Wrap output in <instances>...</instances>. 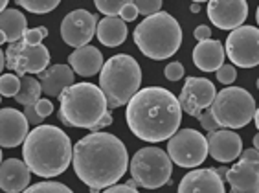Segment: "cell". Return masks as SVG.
Wrapping results in <instances>:
<instances>
[{
	"mask_svg": "<svg viewBox=\"0 0 259 193\" xmlns=\"http://www.w3.org/2000/svg\"><path fill=\"white\" fill-rule=\"evenodd\" d=\"M72 166L81 182L89 186L90 193H98L127 173L129 153L118 136L110 133H90L74 145Z\"/></svg>",
	"mask_w": 259,
	"mask_h": 193,
	"instance_id": "obj_1",
	"label": "cell"
},
{
	"mask_svg": "<svg viewBox=\"0 0 259 193\" xmlns=\"http://www.w3.org/2000/svg\"><path fill=\"white\" fill-rule=\"evenodd\" d=\"M125 120L135 136L158 144L171 140L180 131L182 107L179 98L167 89L147 87L129 101Z\"/></svg>",
	"mask_w": 259,
	"mask_h": 193,
	"instance_id": "obj_2",
	"label": "cell"
},
{
	"mask_svg": "<svg viewBox=\"0 0 259 193\" xmlns=\"http://www.w3.org/2000/svg\"><path fill=\"white\" fill-rule=\"evenodd\" d=\"M22 159L31 173L52 178L65 173L74 159L70 136L55 125H39L22 144Z\"/></svg>",
	"mask_w": 259,
	"mask_h": 193,
	"instance_id": "obj_3",
	"label": "cell"
},
{
	"mask_svg": "<svg viewBox=\"0 0 259 193\" xmlns=\"http://www.w3.org/2000/svg\"><path fill=\"white\" fill-rule=\"evenodd\" d=\"M59 120L66 127L90 129L109 112L103 90L92 83H75L59 96Z\"/></svg>",
	"mask_w": 259,
	"mask_h": 193,
	"instance_id": "obj_4",
	"label": "cell"
},
{
	"mask_svg": "<svg viewBox=\"0 0 259 193\" xmlns=\"http://www.w3.org/2000/svg\"><path fill=\"white\" fill-rule=\"evenodd\" d=\"M133 37L145 57L162 61L179 52L182 45V28L173 15L160 11L156 15L142 20L136 26Z\"/></svg>",
	"mask_w": 259,
	"mask_h": 193,
	"instance_id": "obj_5",
	"label": "cell"
},
{
	"mask_svg": "<svg viewBox=\"0 0 259 193\" xmlns=\"http://www.w3.org/2000/svg\"><path fill=\"white\" fill-rule=\"evenodd\" d=\"M142 68L138 61L127 54L112 55L100 72V89L103 90L110 109H118L140 92Z\"/></svg>",
	"mask_w": 259,
	"mask_h": 193,
	"instance_id": "obj_6",
	"label": "cell"
},
{
	"mask_svg": "<svg viewBox=\"0 0 259 193\" xmlns=\"http://www.w3.org/2000/svg\"><path fill=\"white\" fill-rule=\"evenodd\" d=\"M255 99L246 89L226 87L217 92L211 112L221 129H241L248 125L255 116Z\"/></svg>",
	"mask_w": 259,
	"mask_h": 193,
	"instance_id": "obj_7",
	"label": "cell"
},
{
	"mask_svg": "<svg viewBox=\"0 0 259 193\" xmlns=\"http://www.w3.org/2000/svg\"><path fill=\"white\" fill-rule=\"evenodd\" d=\"M131 175L138 186L145 189H158L171 180L173 160L160 147H144L131 159Z\"/></svg>",
	"mask_w": 259,
	"mask_h": 193,
	"instance_id": "obj_8",
	"label": "cell"
},
{
	"mask_svg": "<svg viewBox=\"0 0 259 193\" xmlns=\"http://www.w3.org/2000/svg\"><path fill=\"white\" fill-rule=\"evenodd\" d=\"M167 155L180 168H197L209 155L208 138L195 129H180L167 142Z\"/></svg>",
	"mask_w": 259,
	"mask_h": 193,
	"instance_id": "obj_9",
	"label": "cell"
},
{
	"mask_svg": "<svg viewBox=\"0 0 259 193\" xmlns=\"http://www.w3.org/2000/svg\"><path fill=\"white\" fill-rule=\"evenodd\" d=\"M50 50L45 45L31 46L24 41L10 45L6 50V66L17 75L24 78L31 74H42L50 64Z\"/></svg>",
	"mask_w": 259,
	"mask_h": 193,
	"instance_id": "obj_10",
	"label": "cell"
},
{
	"mask_svg": "<svg viewBox=\"0 0 259 193\" xmlns=\"http://www.w3.org/2000/svg\"><path fill=\"white\" fill-rule=\"evenodd\" d=\"M226 55L241 68H254L259 64V28L241 26L226 39Z\"/></svg>",
	"mask_w": 259,
	"mask_h": 193,
	"instance_id": "obj_11",
	"label": "cell"
},
{
	"mask_svg": "<svg viewBox=\"0 0 259 193\" xmlns=\"http://www.w3.org/2000/svg\"><path fill=\"white\" fill-rule=\"evenodd\" d=\"M98 24L100 20L94 13L87 10H74L61 22V37L72 48H83L89 46L94 33H98Z\"/></svg>",
	"mask_w": 259,
	"mask_h": 193,
	"instance_id": "obj_12",
	"label": "cell"
},
{
	"mask_svg": "<svg viewBox=\"0 0 259 193\" xmlns=\"http://www.w3.org/2000/svg\"><path fill=\"white\" fill-rule=\"evenodd\" d=\"M217 98L215 85L206 78H188L179 96L180 107L186 114L199 120L200 114L213 105Z\"/></svg>",
	"mask_w": 259,
	"mask_h": 193,
	"instance_id": "obj_13",
	"label": "cell"
},
{
	"mask_svg": "<svg viewBox=\"0 0 259 193\" xmlns=\"http://www.w3.org/2000/svg\"><path fill=\"white\" fill-rule=\"evenodd\" d=\"M248 17L244 0H211L208 2V19L219 30H237Z\"/></svg>",
	"mask_w": 259,
	"mask_h": 193,
	"instance_id": "obj_14",
	"label": "cell"
},
{
	"mask_svg": "<svg viewBox=\"0 0 259 193\" xmlns=\"http://www.w3.org/2000/svg\"><path fill=\"white\" fill-rule=\"evenodd\" d=\"M30 124L24 112L11 107H4L0 110V145L4 149L17 147L24 144L30 134Z\"/></svg>",
	"mask_w": 259,
	"mask_h": 193,
	"instance_id": "obj_15",
	"label": "cell"
},
{
	"mask_svg": "<svg viewBox=\"0 0 259 193\" xmlns=\"http://www.w3.org/2000/svg\"><path fill=\"white\" fill-rule=\"evenodd\" d=\"M208 151L211 155V159L217 162L228 164L234 162L235 159L241 157L243 151V138L235 131L230 129H219L215 133H209L208 136Z\"/></svg>",
	"mask_w": 259,
	"mask_h": 193,
	"instance_id": "obj_16",
	"label": "cell"
},
{
	"mask_svg": "<svg viewBox=\"0 0 259 193\" xmlns=\"http://www.w3.org/2000/svg\"><path fill=\"white\" fill-rule=\"evenodd\" d=\"M179 193H226L225 180L215 168L193 169L182 177Z\"/></svg>",
	"mask_w": 259,
	"mask_h": 193,
	"instance_id": "obj_17",
	"label": "cell"
},
{
	"mask_svg": "<svg viewBox=\"0 0 259 193\" xmlns=\"http://www.w3.org/2000/svg\"><path fill=\"white\" fill-rule=\"evenodd\" d=\"M230 193H259V162H239L232 166L226 173Z\"/></svg>",
	"mask_w": 259,
	"mask_h": 193,
	"instance_id": "obj_18",
	"label": "cell"
},
{
	"mask_svg": "<svg viewBox=\"0 0 259 193\" xmlns=\"http://www.w3.org/2000/svg\"><path fill=\"white\" fill-rule=\"evenodd\" d=\"M31 171L24 160L6 159L0 166V188L6 193H20L30 188Z\"/></svg>",
	"mask_w": 259,
	"mask_h": 193,
	"instance_id": "obj_19",
	"label": "cell"
},
{
	"mask_svg": "<svg viewBox=\"0 0 259 193\" xmlns=\"http://www.w3.org/2000/svg\"><path fill=\"white\" fill-rule=\"evenodd\" d=\"M225 57L226 48L221 41H200L193 48V63L202 72H217L225 64Z\"/></svg>",
	"mask_w": 259,
	"mask_h": 193,
	"instance_id": "obj_20",
	"label": "cell"
},
{
	"mask_svg": "<svg viewBox=\"0 0 259 193\" xmlns=\"http://www.w3.org/2000/svg\"><path fill=\"white\" fill-rule=\"evenodd\" d=\"M40 87L48 98H59L74 83V70L68 64H52L39 75Z\"/></svg>",
	"mask_w": 259,
	"mask_h": 193,
	"instance_id": "obj_21",
	"label": "cell"
},
{
	"mask_svg": "<svg viewBox=\"0 0 259 193\" xmlns=\"http://www.w3.org/2000/svg\"><path fill=\"white\" fill-rule=\"evenodd\" d=\"M68 66L74 70L75 74L83 75V78H90V75H96L98 72L103 70V54L96 46H83V48L74 50L68 55Z\"/></svg>",
	"mask_w": 259,
	"mask_h": 193,
	"instance_id": "obj_22",
	"label": "cell"
},
{
	"mask_svg": "<svg viewBox=\"0 0 259 193\" xmlns=\"http://www.w3.org/2000/svg\"><path fill=\"white\" fill-rule=\"evenodd\" d=\"M28 28V20L24 13L19 10H6L0 11V43L15 45L24 39Z\"/></svg>",
	"mask_w": 259,
	"mask_h": 193,
	"instance_id": "obj_23",
	"label": "cell"
},
{
	"mask_svg": "<svg viewBox=\"0 0 259 193\" xmlns=\"http://www.w3.org/2000/svg\"><path fill=\"white\" fill-rule=\"evenodd\" d=\"M96 35L103 46L109 48L120 46L127 39V22H123L120 17H105L100 20Z\"/></svg>",
	"mask_w": 259,
	"mask_h": 193,
	"instance_id": "obj_24",
	"label": "cell"
},
{
	"mask_svg": "<svg viewBox=\"0 0 259 193\" xmlns=\"http://www.w3.org/2000/svg\"><path fill=\"white\" fill-rule=\"evenodd\" d=\"M42 94V87H40V81L35 80L33 75H24L20 78V90L17 94L15 101L24 107H31V105H37Z\"/></svg>",
	"mask_w": 259,
	"mask_h": 193,
	"instance_id": "obj_25",
	"label": "cell"
},
{
	"mask_svg": "<svg viewBox=\"0 0 259 193\" xmlns=\"http://www.w3.org/2000/svg\"><path fill=\"white\" fill-rule=\"evenodd\" d=\"M17 4L20 8H24L26 11L35 13V15H42V13H50L54 11L59 2L57 0H17Z\"/></svg>",
	"mask_w": 259,
	"mask_h": 193,
	"instance_id": "obj_26",
	"label": "cell"
},
{
	"mask_svg": "<svg viewBox=\"0 0 259 193\" xmlns=\"http://www.w3.org/2000/svg\"><path fill=\"white\" fill-rule=\"evenodd\" d=\"M20 90V80L17 74H2L0 78V94L4 98H17Z\"/></svg>",
	"mask_w": 259,
	"mask_h": 193,
	"instance_id": "obj_27",
	"label": "cell"
},
{
	"mask_svg": "<svg viewBox=\"0 0 259 193\" xmlns=\"http://www.w3.org/2000/svg\"><path fill=\"white\" fill-rule=\"evenodd\" d=\"M22 193H74L68 186L61 182H54V180H45V182H37L33 186L26 189Z\"/></svg>",
	"mask_w": 259,
	"mask_h": 193,
	"instance_id": "obj_28",
	"label": "cell"
},
{
	"mask_svg": "<svg viewBox=\"0 0 259 193\" xmlns=\"http://www.w3.org/2000/svg\"><path fill=\"white\" fill-rule=\"evenodd\" d=\"M127 0H96V8L105 17H120Z\"/></svg>",
	"mask_w": 259,
	"mask_h": 193,
	"instance_id": "obj_29",
	"label": "cell"
},
{
	"mask_svg": "<svg viewBox=\"0 0 259 193\" xmlns=\"http://www.w3.org/2000/svg\"><path fill=\"white\" fill-rule=\"evenodd\" d=\"M133 2H135L140 15H144L145 19L160 13V8H162V2H160V0H133Z\"/></svg>",
	"mask_w": 259,
	"mask_h": 193,
	"instance_id": "obj_30",
	"label": "cell"
},
{
	"mask_svg": "<svg viewBox=\"0 0 259 193\" xmlns=\"http://www.w3.org/2000/svg\"><path fill=\"white\" fill-rule=\"evenodd\" d=\"M48 37V28H42V26H37V28H30V30L26 31L24 35V43L31 46H37V45H42L40 41H45Z\"/></svg>",
	"mask_w": 259,
	"mask_h": 193,
	"instance_id": "obj_31",
	"label": "cell"
},
{
	"mask_svg": "<svg viewBox=\"0 0 259 193\" xmlns=\"http://www.w3.org/2000/svg\"><path fill=\"white\" fill-rule=\"evenodd\" d=\"M237 80V70H235L234 64H223L219 70H217V81L223 85H232Z\"/></svg>",
	"mask_w": 259,
	"mask_h": 193,
	"instance_id": "obj_32",
	"label": "cell"
},
{
	"mask_svg": "<svg viewBox=\"0 0 259 193\" xmlns=\"http://www.w3.org/2000/svg\"><path fill=\"white\" fill-rule=\"evenodd\" d=\"M199 122H200V125H202V129H206L208 133H215V131H219L221 129V125L217 124V120H215L213 112H211V107L206 109L204 112L200 114Z\"/></svg>",
	"mask_w": 259,
	"mask_h": 193,
	"instance_id": "obj_33",
	"label": "cell"
},
{
	"mask_svg": "<svg viewBox=\"0 0 259 193\" xmlns=\"http://www.w3.org/2000/svg\"><path fill=\"white\" fill-rule=\"evenodd\" d=\"M186 68L184 64L179 63V61H173V63H169L167 66L164 68V75L167 78L169 81H179L182 80V75H184Z\"/></svg>",
	"mask_w": 259,
	"mask_h": 193,
	"instance_id": "obj_34",
	"label": "cell"
},
{
	"mask_svg": "<svg viewBox=\"0 0 259 193\" xmlns=\"http://www.w3.org/2000/svg\"><path fill=\"white\" fill-rule=\"evenodd\" d=\"M136 17H138V10H136L135 2H133V0H127V4H125V8L120 13V19L123 20V22H133V20H136Z\"/></svg>",
	"mask_w": 259,
	"mask_h": 193,
	"instance_id": "obj_35",
	"label": "cell"
},
{
	"mask_svg": "<svg viewBox=\"0 0 259 193\" xmlns=\"http://www.w3.org/2000/svg\"><path fill=\"white\" fill-rule=\"evenodd\" d=\"M24 116H26V120H28V124L37 125V127H39V125L42 124V120H45L39 112H37L35 105H31V107H24Z\"/></svg>",
	"mask_w": 259,
	"mask_h": 193,
	"instance_id": "obj_36",
	"label": "cell"
},
{
	"mask_svg": "<svg viewBox=\"0 0 259 193\" xmlns=\"http://www.w3.org/2000/svg\"><path fill=\"white\" fill-rule=\"evenodd\" d=\"M35 109H37V112H39L42 118H46V116H50V114L54 112V105H52V101L48 98H40L39 103L35 105Z\"/></svg>",
	"mask_w": 259,
	"mask_h": 193,
	"instance_id": "obj_37",
	"label": "cell"
},
{
	"mask_svg": "<svg viewBox=\"0 0 259 193\" xmlns=\"http://www.w3.org/2000/svg\"><path fill=\"white\" fill-rule=\"evenodd\" d=\"M103 193H138L136 186H129V184H116V186H110Z\"/></svg>",
	"mask_w": 259,
	"mask_h": 193,
	"instance_id": "obj_38",
	"label": "cell"
},
{
	"mask_svg": "<svg viewBox=\"0 0 259 193\" xmlns=\"http://www.w3.org/2000/svg\"><path fill=\"white\" fill-rule=\"evenodd\" d=\"M193 37L197 41H208V39H211V30H209V26H206V24H200V26H197V30L193 31Z\"/></svg>",
	"mask_w": 259,
	"mask_h": 193,
	"instance_id": "obj_39",
	"label": "cell"
},
{
	"mask_svg": "<svg viewBox=\"0 0 259 193\" xmlns=\"http://www.w3.org/2000/svg\"><path fill=\"white\" fill-rule=\"evenodd\" d=\"M241 160H244V162H259V151L254 147L244 149L241 153Z\"/></svg>",
	"mask_w": 259,
	"mask_h": 193,
	"instance_id": "obj_40",
	"label": "cell"
},
{
	"mask_svg": "<svg viewBox=\"0 0 259 193\" xmlns=\"http://www.w3.org/2000/svg\"><path fill=\"white\" fill-rule=\"evenodd\" d=\"M110 124H112V112H110V110H109V112H107V114H105V116H103V120H101L100 124L96 125L94 131H92V133H101V129L109 127Z\"/></svg>",
	"mask_w": 259,
	"mask_h": 193,
	"instance_id": "obj_41",
	"label": "cell"
},
{
	"mask_svg": "<svg viewBox=\"0 0 259 193\" xmlns=\"http://www.w3.org/2000/svg\"><path fill=\"white\" fill-rule=\"evenodd\" d=\"M4 66H6V54L4 52H0V68L4 70Z\"/></svg>",
	"mask_w": 259,
	"mask_h": 193,
	"instance_id": "obj_42",
	"label": "cell"
},
{
	"mask_svg": "<svg viewBox=\"0 0 259 193\" xmlns=\"http://www.w3.org/2000/svg\"><path fill=\"white\" fill-rule=\"evenodd\" d=\"M199 10H200V4L199 2H193V4H191V11H193V13H199Z\"/></svg>",
	"mask_w": 259,
	"mask_h": 193,
	"instance_id": "obj_43",
	"label": "cell"
},
{
	"mask_svg": "<svg viewBox=\"0 0 259 193\" xmlns=\"http://www.w3.org/2000/svg\"><path fill=\"white\" fill-rule=\"evenodd\" d=\"M254 149H257V151H259V133L254 136Z\"/></svg>",
	"mask_w": 259,
	"mask_h": 193,
	"instance_id": "obj_44",
	"label": "cell"
},
{
	"mask_svg": "<svg viewBox=\"0 0 259 193\" xmlns=\"http://www.w3.org/2000/svg\"><path fill=\"white\" fill-rule=\"evenodd\" d=\"M254 120H255V127H257V131H259V107H257V110H255Z\"/></svg>",
	"mask_w": 259,
	"mask_h": 193,
	"instance_id": "obj_45",
	"label": "cell"
},
{
	"mask_svg": "<svg viewBox=\"0 0 259 193\" xmlns=\"http://www.w3.org/2000/svg\"><path fill=\"white\" fill-rule=\"evenodd\" d=\"M0 10H2V11L8 10V0H2V2H0Z\"/></svg>",
	"mask_w": 259,
	"mask_h": 193,
	"instance_id": "obj_46",
	"label": "cell"
},
{
	"mask_svg": "<svg viewBox=\"0 0 259 193\" xmlns=\"http://www.w3.org/2000/svg\"><path fill=\"white\" fill-rule=\"evenodd\" d=\"M255 19H257V26H259V8H257V13H255Z\"/></svg>",
	"mask_w": 259,
	"mask_h": 193,
	"instance_id": "obj_47",
	"label": "cell"
},
{
	"mask_svg": "<svg viewBox=\"0 0 259 193\" xmlns=\"http://www.w3.org/2000/svg\"><path fill=\"white\" fill-rule=\"evenodd\" d=\"M257 89H259V80H257Z\"/></svg>",
	"mask_w": 259,
	"mask_h": 193,
	"instance_id": "obj_48",
	"label": "cell"
}]
</instances>
